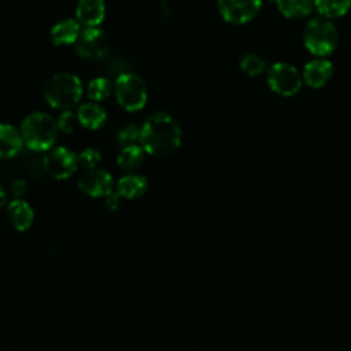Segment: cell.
Instances as JSON below:
<instances>
[{
  "label": "cell",
  "instance_id": "cell-25",
  "mask_svg": "<svg viewBox=\"0 0 351 351\" xmlns=\"http://www.w3.org/2000/svg\"><path fill=\"white\" fill-rule=\"evenodd\" d=\"M138 136H140V130L134 125H126L118 130L117 141L122 147H126V145L133 144L136 140H138Z\"/></svg>",
  "mask_w": 351,
  "mask_h": 351
},
{
  "label": "cell",
  "instance_id": "cell-20",
  "mask_svg": "<svg viewBox=\"0 0 351 351\" xmlns=\"http://www.w3.org/2000/svg\"><path fill=\"white\" fill-rule=\"evenodd\" d=\"M318 14L326 19L340 18L351 8V0H313Z\"/></svg>",
  "mask_w": 351,
  "mask_h": 351
},
{
  "label": "cell",
  "instance_id": "cell-21",
  "mask_svg": "<svg viewBox=\"0 0 351 351\" xmlns=\"http://www.w3.org/2000/svg\"><path fill=\"white\" fill-rule=\"evenodd\" d=\"M239 66L241 71L250 77H258L266 71V63L263 58L254 52L244 53L239 60Z\"/></svg>",
  "mask_w": 351,
  "mask_h": 351
},
{
  "label": "cell",
  "instance_id": "cell-27",
  "mask_svg": "<svg viewBox=\"0 0 351 351\" xmlns=\"http://www.w3.org/2000/svg\"><path fill=\"white\" fill-rule=\"evenodd\" d=\"M25 191H26V184H25L23 180H16V181L12 182V185H11V192H12L14 196H16V199H18V196H21Z\"/></svg>",
  "mask_w": 351,
  "mask_h": 351
},
{
  "label": "cell",
  "instance_id": "cell-3",
  "mask_svg": "<svg viewBox=\"0 0 351 351\" xmlns=\"http://www.w3.org/2000/svg\"><path fill=\"white\" fill-rule=\"evenodd\" d=\"M81 96L82 84L80 78L71 73H56L44 86L45 101L56 110H71L80 103Z\"/></svg>",
  "mask_w": 351,
  "mask_h": 351
},
{
  "label": "cell",
  "instance_id": "cell-19",
  "mask_svg": "<svg viewBox=\"0 0 351 351\" xmlns=\"http://www.w3.org/2000/svg\"><path fill=\"white\" fill-rule=\"evenodd\" d=\"M144 156L145 151L141 148V145L130 144L122 147L117 156V163L122 170H134L143 165Z\"/></svg>",
  "mask_w": 351,
  "mask_h": 351
},
{
  "label": "cell",
  "instance_id": "cell-26",
  "mask_svg": "<svg viewBox=\"0 0 351 351\" xmlns=\"http://www.w3.org/2000/svg\"><path fill=\"white\" fill-rule=\"evenodd\" d=\"M121 199H122V197L114 191L112 193H110V195L106 197L104 204H106V207H107L108 210L115 211V210H118L119 206H121Z\"/></svg>",
  "mask_w": 351,
  "mask_h": 351
},
{
  "label": "cell",
  "instance_id": "cell-12",
  "mask_svg": "<svg viewBox=\"0 0 351 351\" xmlns=\"http://www.w3.org/2000/svg\"><path fill=\"white\" fill-rule=\"evenodd\" d=\"M77 21L85 27H97L106 16L104 0H78L75 8Z\"/></svg>",
  "mask_w": 351,
  "mask_h": 351
},
{
  "label": "cell",
  "instance_id": "cell-17",
  "mask_svg": "<svg viewBox=\"0 0 351 351\" xmlns=\"http://www.w3.org/2000/svg\"><path fill=\"white\" fill-rule=\"evenodd\" d=\"M77 118H78V122L84 128L96 130L106 122L107 114L101 106L96 104L95 101H89V103H84L78 107Z\"/></svg>",
  "mask_w": 351,
  "mask_h": 351
},
{
  "label": "cell",
  "instance_id": "cell-13",
  "mask_svg": "<svg viewBox=\"0 0 351 351\" xmlns=\"http://www.w3.org/2000/svg\"><path fill=\"white\" fill-rule=\"evenodd\" d=\"M7 215L11 225L18 232L27 230L34 221V211L32 206L22 199H14L8 203Z\"/></svg>",
  "mask_w": 351,
  "mask_h": 351
},
{
  "label": "cell",
  "instance_id": "cell-16",
  "mask_svg": "<svg viewBox=\"0 0 351 351\" xmlns=\"http://www.w3.org/2000/svg\"><path fill=\"white\" fill-rule=\"evenodd\" d=\"M23 145L21 132L10 123H0V159L15 156Z\"/></svg>",
  "mask_w": 351,
  "mask_h": 351
},
{
  "label": "cell",
  "instance_id": "cell-7",
  "mask_svg": "<svg viewBox=\"0 0 351 351\" xmlns=\"http://www.w3.org/2000/svg\"><path fill=\"white\" fill-rule=\"evenodd\" d=\"M45 171L55 180H66L78 169L77 155L66 147L51 148L43 160Z\"/></svg>",
  "mask_w": 351,
  "mask_h": 351
},
{
  "label": "cell",
  "instance_id": "cell-22",
  "mask_svg": "<svg viewBox=\"0 0 351 351\" xmlns=\"http://www.w3.org/2000/svg\"><path fill=\"white\" fill-rule=\"evenodd\" d=\"M88 96L93 101H103L106 100L111 93V82L104 77L93 78L86 88Z\"/></svg>",
  "mask_w": 351,
  "mask_h": 351
},
{
  "label": "cell",
  "instance_id": "cell-18",
  "mask_svg": "<svg viewBox=\"0 0 351 351\" xmlns=\"http://www.w3.org/2000/svg\"><path fill=\"white\" fill-rule=\"evenodd\" d=\"M277 10L288 19H300L307 16L313 7V0H276Z\"/></svg>",
  "mask_w": 351,
  "mask_h": 351
},
{
  "label": "cell",
  "instance_id": "cell-10",
  "mask_svg": "<svg viewBox=\"0 0 351 351\" xmlns=\"http://www.w3.org/2000/svg\"><path fill=\"white\" fill-rule=\"evenodd\" d=\"M333 71L335 67L330 60L325 58H315L304 64L302 78L307 86L313 89H319L330 81Z\"/></svg>",
  "mask_w": 351,
  "mask_h": 351
},
{
  "label": "cell",
  "instance_id": "cell-28",
  "mask_svg": "<svg viewBox=\"0 0 351 351\" xmlns=\"http://www.w3.org/2000/svg\"><path fill=\"white\" fill-rule=\"evenodd\" d=\"M7 203V195H5V191L3 189V186L0 185V208H3Z\"/></svg>",
  "mask_w": 351,
  "mask_h": 351
},
{
  "label": "cell",
  "instance_id": "cell-15",
  "mask_svg": "<svg viewBox=\"0 0 351 351\" xmlns=\"http://www.w3.org/2000/svg\"><path fill=\"white\" fill-rule=\"evenodd\" d=\"M80 33L81 25L78 21L63 19L52 26L49 38L55 45H70L75 44Z\"/></svg>",
  "mask_w": 351,
  "mask_h": 351
},
{
  "label": "cell",
  "instance_id": "cell-1",
  "mask_svg": "<svg viewBox=\"0 0 351 351\" xmlns=\"http://www.w3.org/2000/svg\"><path fill=\"white\" fill-rule=\"evenodd\" d=\"M182 132L176 119L166 112L152 114L141 126L138 141L145 154L169 156L181 144Z\"/></svg>",
  "mask_w": 351,
  "mask_h": 351
},
{
  "label": "cell",
  "instance_id": "cell-9",
  "mask_svg": "<svg viewBox=\"0 0 351 351\" xmlns=\"http://www.w3.org/2000/svg\"><path fill=\"white\" fill-rule=\"evenodd\" d=\"M78 188L90 197H107L114 192V180L108 171L96 167L81 174Z\"/></svg>",
  "mask_w": 351,
  "mask_h": 351
},
{
  "label": "cell",
  "instance_id": "cell-6",
  "mask_svg": "<svg viewBox=\"0 0 351 351\" xmlns=\"http://www.w3.org/2000/svg\"><path fill=\"white\" fill-rule=\"evenodd\" d=\"M266 81L271 92L289 97L296 95L303 84L302 73L287 62H277L266 70Z\"/></svg>",
  "mask_w": 351,
  "mask_h": 351
},
{
  "label": "cell",
  "instance_id": "cell-8",
  "mask_svg": "<svg viewBox=\"0 0 351 351\" xmlns=\"http://www.w3.org/2000/svg\"><path fill=\"white\" fill-rule=\"evenodd\" d=\"M261 7L262 0H218L219 15L232 25L248 23L256 16Z\"/></svg>",
  "mask_w": 351,
  "mask_h": 351
},
{
  "label": "cell",
  "instance_id": "cell-23",
  "mask_svg": "<svg viewBox=\"0 0 351 351\" xmlns=\"http://www.w3.org/2000/svg\"><path fill=\"white\" fill-rule=\"evenodd\" d=\"M77 158H78V165L80 166H82L86 170H90V169L97 167V165L101 160V154L95 148H86V149L81 151L77 155Z\"/></svg>",
  "mask_w": 351,
  "mask_h": 351
},
{
  "label": "cell",
  "instance_id": "cell-24",
  "mask_svg": "<svg viewBox=\"0 0 351 351\" xmlns=\"http://www.w3.org/2000/svg\"><path fill=\"white\" fill-rule=\"evenodd\" d=\"M56 123H58V129L59 130H62L66 134H70V133L74 132L77 123H80V122H78L77 114H74L71 110H66V111H63L60 114V117H59Z\"/></svg>",
  "mask_w": 351,
  "mask_h": 351
},
{
  "label": "cell",
  "instance_id": "cell-2",
  "mask_svg": "<svg viewBox=\"0 0 351 351\" xmlns=\"http://www.w3.org/2000/svg\"><path fill=\"white\" fill-rule=\"evenodd\" d=\"M58 123L47 112L36 111L29 114L21 125V136L23 145L29 149L41 152L49 151L58 137Z\"/></svg>",
  "mask_w": 351,
  "mask_h": 351
},
{
  "label": "cell",
  "instance_id": "cell-5",
  "mask_svg": "<svg viewBox=\"0 0 351 351\" xmlns=\"http://www.w3.org/2000/svg\"><path fill=\"white\" fill-rule=\"evenodd\" d=\"M115 99L118 104L130 112L140 111L147 101V86L141 77L132 73H123L117 77L114 84Z\"/></svg>",
  "mask_w": 351,
  "mask_h": 351
},
{
  "label": "cell",
  "instance_id": "cell-11",
  "mask_svg": "<svg viewBox=\"0 0 351 351\" xmlns=\"http://www.w3.org/2000/svg\"><path fill=\"white\" fill-rule=\"evenodd\" d=\"M75 52L86 59L99 58L104 52V34L99 27H84L75 41Z\"/></svg>",
  "mask_w": 351,
  "mask_h": 351
},
{
  "label": "cell",
  "instance_id": "cell-14",
  "mask_svg": "<svg viewBox=\"0 0 351 351\" xmlns=\"http://www.w3.org/2000/svg\"><path fill=\"white\" fill-rule=\"evenodd\" d=\"M148 191V180L140 174H126L117 182L115 192L128 200L138 199Z\"/></svg>",
  "mask_w": 351,
  "mask_h": 351
},
{
  "label": "cell",
  "instance_id": "cell-4",
  "mask_svg": "<svg viewBox=\"0 0 351 351\" xmlns=\"http://www.w3.org/2000/svg\"><path fill=\"white\" fill-rule=\"evenodd\" d=\"M304 48L317 58L330 55L339 44V33L330 19L324 16L311 18L303 29Z\"/></svg>",
  "mask_w": 351,
  "mask_h": 351
}]
</instances>
